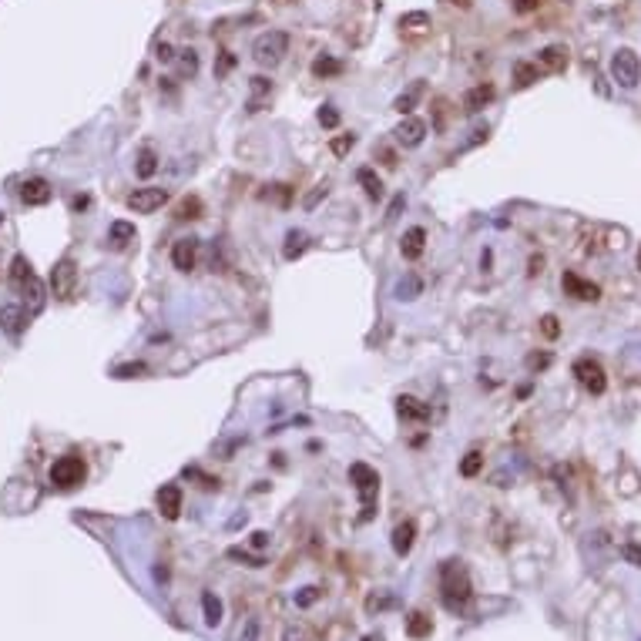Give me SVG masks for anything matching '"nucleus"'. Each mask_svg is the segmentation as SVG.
<instances>
[{
	"mask_svg": "<svg viewBox=\"0 0 641 641\" xmlns=\"http://www.w3.org/2000/svg\"><path fill=\"white\" fill-rule=\"evenodd\" d=\"M406 635H410L413 641L430 638V635H433V621H430V615H423V611H413V615L406 618Z\"/></svg>",
	"mask_w": 641,
	"mask_h": 641,
	"instance_id": "nucleus-21",
	"label": "nucleus"
},
{
	"mask_svg": "<svg viewBox=\"0 0 641 641\" xmlns=\"http://www.w3.org/2000/svg\"><path fill=\"white\" fill-rule=\"evenodd\" d=\"M416 292H420V282H416L413 275H410L406 282H400V285H396V296H400V299H413Z\"/></svg>",
	"mask_w": 641,
	"mask_h": 641,
	"instance_id": "nucleus-38",
	"label": "nucleus"
},
{
	"mask_svg": "<svg viewBox=\"0 0 641 641\" xmlns=\"http://www.w3.org/2000/svg\"><path fill=\"white\" fill-rule=\"evenodd\" d=\"M51 185L44 179H27L24 185H21V202L24 205H48L51 202Z\"/></svg>",
	"mask_w": 641,
	"mask_h": 641,
	"instance_id": "nucleus-13",
	"label": "nucleus"
},
{
	"mask_svg": "<svg viewBox=\"0 0 641 641\" xmlns=\"http://www.w3.org/2000/svg\"><path fill=\"white\" fill-rule=\"evenodd\" d=\"M514 81H517V88H531L537 81V68L527 64V60H517L514 64Z\"/></svg>",
	"mask_w": 641,
	"mask_h": 641,
	"instance_id": "nucleus-30",
	"label": "nucleus"
},
{
	"mask_svg": "<svg viewBox=\"0 0 641 641\" xmlns=\"http://www.w3.org/2000/svg\"><path fill=\"white\" fill-rule=\"evenodd\" d=\"M165 202H168V191L165 189H134L128 195V208H131V212H138V215L158 212Z\"/></svg>",
	"mask_w": 641,
	"mask_h": 641,
	"instance_id": "nucleus-8",
	"label": "nucleus"
},
{
	"mask_svg": "<svg viewBox=\"0 0 641 641\" xmlns=\"http://www.w3.org/2000/svg\"><path fill=\"white\" fill-rule=\"evenodd\" d=\"M279 4H285V0H279Z\"/></svg>",
	"mask_w": 641,
	"mask_h": 641,
	"instance_id": "nucleus-57",
	"label": "nucleus"
},
{
	"mask_svg": "<svg viewBox=\"0 0 641 641\" xmlns=\"http://www.w3.org/2000/svg\"><path fill=\"white\" fill-rule=\"evenodd\" d=\"M349 480L356 484V494L359 500H363V521H369L373 517V500H376V494H380V474L373 470V467H366V463H353L349 467Z\"/></svg>",
	"mask_w": 641,
	"mask_h": 641,
	"instance_id": "nucleus-3",
	"label": "nucleus"
},
{
	"mask_svg": "<svg viewBox=\"0 0 641 641\" xmlns=\"http://www.w3.org/2000/svg\"><path fill=\"white\" fill-rule=\"evenodd\" d=\"M356 144V134H339V138H333L329 142V148H333L336 158H343V154H349V148Z\"/></svg>",
	"mask_w": 641,
	"mask_h": 641,
	"instance_id": "nucleus-35",
	"label": "nucleus"
},
{
	"mask_svg": "<svg viewBox=\"0 0 641 641\" xmlns=\"http://www.w3.org/2000/svg\"><path fill=\"white\" fill-rule=\"evenodd\" d=\"M255 635H259V621H249V628H245L242 641H255Z\"/></svg>",
	"mask_w": 641,
	"mask_h": 641,
	"instance_id": "nucleus-51",
	"label": "nucleus"
},
{
	"mask_svg": "<svg viewBox=\"0 0 641 641\" xmlns=\"http://www.w3.org/2000/svg\"><path fill=\"white\" fill-rule=\"evenodd\" d=\"M541 333H544L547 339H558V333H561L558 316H544V319H541Z\"/></svg>",
	"mask_w": 641,
	"mask_h": 641,
	"instance_id": "nucleus-39",
	"label": "nucleus"
},
{
	"mask_svg": "<svg viewBox=\"0 0 641 641\" xmlns=\"http://www.w3.org/2000/svg\"><path fill=\"white\" fill-rule=\"evenodd\" d=\"M154 171H158V154H154L152 148H144V152L138 154V175H142V179H152Z\"/></svg>",
	"mask_w": 641,
	"mask_h": 641,
	"instance_id": "nucleus-33",
	"label": "nucleus"
},
{
	"mask_svg": "<svg viewBox=\"0 0 641 641\" xmlns=\"http://www.w3.org/2000/svg\"><path fill=\"white\" fill-rule=\"evenodd\" d=\"M269 91H272V81H269V78H252V95L255 97H262V95H269Z\"/></svg>",
	"mask_w": 641,
	"mask_h": 641,
	"instance_id": "nucleus-43",
	"label": "nucleus"
},
{
	"mask_svg": "<svg viewBox=\"0 0 641 641\" xmlns=\"http://www.w3.org/2000/svg\"><path fill=\"white\" fill-rule=\"evenodd\" d=\"M107 242H111L115 249L131 245V242H134V226H131V222H111V228H107Z\"/></svg>",
	"mask_w": 641,
	"mask_h": 641,
	"instance_id": "nucleus-24",
	"label": "nucleus"
},
{
	"mask_svg": "<svg viewBox=\"0 0 641 641\" xmlns=\"http://www.w3.org/2000/svg\"><path fill=\"white\" fill-rule=\"evenodd\" d=\"M484 470V453L480 450H470L467 457H463V463H460V474L463 477H477Z\"/></svg>",
	"mask_w": 641,
	"mask_h": 641,
	"instance_id": "nucleus-32",
	"label": "nucleus"
},
{
	"mask_svg": "<svg viewBox=\"0 0 641 641\" xmlns=\"http://www.w3.org/2000/svg\"><path fill=\"white\" fill-rule=\"evenodd\" d=\"M413 537H416V524L413 521H403V524H396L393 527V551L403 558V554H410V547H413Z\"/></svg>",
	"mask_w": 641,
	"mask_h": 641,
	"instance_id": "nucleus-19",
	"label": "nucleus"
},
{
	"mask_svg": "<svg viewBox=\"0 0 641 641\" xmlns=\"http://www.w3.org/2000/svg\"><path fill=\"white\" fill-rule=\"evenodd\" d=\"M494 95H497L494 84H477V88H470V91L463 95V111H467V115H477L480 107H487L490 101H494Z\"/></svg>",
	"mask_w": 641,
	"mask_h": 641,
	"instance_id": "nucleus-15",
	"label": "nucleus"
},
{
	"mask_svg": "<svg viewBox=\"0 0 641 641\" xmlns=\"http://www.w3.org/2000/svg\"><path fill=\"white\" fill-rule=\"evenodd\" d=\"M0 329L11 339H21V333L27 329V312L21 306H0Z\"/></svg>",
	"mask_w": 641,
	"mask_h": 641,
	"instance_id": "nucleus-12",
	"label": "nucleus"
},
{
	"mask_svg": "<svg viewBox=\"0 0 641 641\" xmlns=\"http://www.w3.org/2000/svg\"><path fill=\"white\" fill-rule=\"evenodd\" d=\"M537 58H541V64H544L547 71H561V68L568 64V48H564V44H551V48H544Z\"/></svg>",
	"mask_w": 641,
	"mask_h": 641,
	"instance_id": "nucleus-22",
	"label": "nucleus"
},
{
	"mask_svg": "<svg viewBox=\"0 0 641 641\" xmlns=\"http://www.w3.org/2000/svg\"><path fill=\"white\" fill-rule=\"evenodd\" d=\"M621 554H625V561H628V564H635V568H641V547H635V544H625V547H621Z\"/></svg>",
	"mask_w": 641,
	"mask_h": 641,
	"instance_id": "nucleus-44",
	"label": "nucleus"
},
{
	"mask_svg": "<svg viewBox=\"0 0 641 641\" xmlns=\"http://www.w3.org/2000/svg\"><path fill=\"white\" fill-rule=\"evenodd\" d=\"M0 226H4V212H0Z\"/></svg>",
	"mask_w": 641,
	"mask_h": 641,
	"instance_id": "nucleus-56",
	"label": "nucleus"
},
{
	"mask_svg": "<svg viewBox=\"0 0 641 641\" xmlns=\"http://www.w3.org/2000/svg\"><path fill=\"white\" fill-rule=\"evenodd\" d=\"M430 31V14L427 11H410L400 17V34L406 37H420Z\"/></svg>",
	"mask_w": 641,
	"mask_h": 641,
	"instance_id": "nucleus-17",
	"label": "nucleus"
},
{
	"mask_svg": "<svg viewBox=\"0 0 641 641\" xmlns=\"http://www.w3.org/2000/svg\"><path fill=\"white\" fill-rule=\"evenodd\" d=\"M312 74L316 78H339L343 74V60H336V58H329V54H319V58L312 60Z\"/></svg>",
	"mask_w": 641,
	"mask_h": 641,
	"instance_id": "nucleus-25",
	"label": "nucleus"
},
{
	"mask_svg": "<svg viewBox=\"0 0 641 641\" xmlns=\"http://www.w3.org/2000/svg\"><path fill=\"white\" fill-rule=\"evenodd\" d=\"M551 366V356H547V353H531V356H527V369H531V373H534V369H547Z\"/></svg>",
	"mask_w": 641,
	"mask_h": 641,
	"instance_id": "nucleus-42",
	"label": "nucleus"
},
{
	"mask_svg": "<svg viewBox=\"0 0 641 641\" xmlns=\"http://www.w3.org/2000/svg\"><path fill=\"white\" fill-rule=\"evenodd\" d=\"M420 97H423V81L410 84V88H406L403 95H400V97H396V101H393V107H396L400 115H410V111H413V107H416V101H420Z\"/></svg>",
	"mask_w": 641,
	"mask_h": 641,
	"instance_id": "nucleus-26",
	"label": "nucleus"
},
{
	"mask_svg": "<svg viewBox=\"0 0 641 641\" xmlns=\"http://www.w3.org/2000/svg\"><path fill=\"white\" fill-rule=\"evenodd\" d=\"M158 58L171 60V58H175V48H171V44H158Z\"/></svg>",
	"mask_w": 641,
	"mask_h": 641,
	"instance_id": "nucleus-48",
	"label": "nucleus"
},
{
	"mask_svg": "<svg viewBox=\"0 0 641 641\" xmlns=\"http://www.w3.org/2000/svg\"><path fill=\"white\" fill-rule=\"evenodd\" d=\"M423 245H427V232L420 226L406 228L403 238H400V252H403V259H420L423 255Z\"/></svg>",
	"mask_w": 641,
	"mask_h": 641,
	"instance_id": "nucleus-16",
	"label": "nucleus"
},
{
	"mask_svg": "<svg viewBox=\"0 0 641 641\" xmlns=\"http://www.w3.org/2000/svg\"><path fill=\"white\" fill-rule=\"evenodd\" d=\"M285 54H289V34L285 31H265L252 44V58L259 60L262 68H275Z\"/></svg>",
	"mask_w": 641,
	"mask_h": 641,
	"instance_id": "nucleus-2",
	"label": "nucleus"
},
{
	"mask_svg": "<svg viewBox=\"0 0 641 641\" xmlns=\"http://www.w3.org/2000/svg\"><path fill=\"white\" fill-rule=\"evenodd\" d=\"M541 265H544V255H534V259H531V269H527V272H531V275H541V272H544Z\"/></svg>",
	"mask_w": 641,
	"mask_h": 641,
	"instance_id": "nucleus-50",
	"label": "nucleus"
},
{
	"mask_svg": "<svg viewBox=\"0 0 641 641\" xmlns=\"http://www.w3.org/2000/svg\"><path fill=\"white\" fill-rule=\"evenodd\" d=\"M84 474H88V467L78 453H64L51 463V484L58 490H74L78 484H84Z\"/></svg>",
	"mask_w": 641,
	"mask_h": 641,
	"instance_id": "nucleus-4",
	"label": "nucleus"
},
{
	"mask_svg": "<svg viewBox=\"0 0 641 641\" xmlns=\"http://www.w3.org/2000/svg\"><path fill=\"white\" fill-rule=\"evenodd\" d=\"M319 125L322 128H336V125H339V111H336L333 105H322L319 107Z\"/></svg>",
	"mask_w": 641,
	"mask_h": 641,
	"instance_id": "nucleus-37",
	"label": "nucleus"
},
{
	"mask_svg": "<svg viewBox=\"0 0 641 641\" xmlns=\"http://www.w3.org/2000/svg\"><path fill=\"white\" fill-rule=\"evenodd\" d=\"M611 78H615L621 88H635V84L641 81V60L631 48L615 51V58H611Z\"/></svg>",
	"mask_w": 641,
	"mask_h": 641,
	"instance_id": "nucleus-5",
	"label": "nucleus"
},
{
	"mask_svg": "<svg viewBox=\"0 0 641 641\" xmlns=\"http://www.w3.org/2000/svg\"><path fill=\"white\" fill-rule=\"evenodd\" d=\"M396 413L403 416V420H416V423H423V420H430V406L420 403L416 396H400V400H396Z\"/></svg>",
	"mask_w": 641,
	"mask_h": 641,
	"instance_id": "nucleus-18",
	"label": "nucleus"
},
{
	"mask_svg": "<svg viewBox=\"0 0 641 641\" xmlns=\"http://www.w3.org/2000/svg\"><path fill=\"white\" fill-rule=\"evenodd\" d=\"M400 208H403V195H400V198H393V205H390V212H386V218H393V215L400 212Z\"/></svg>",
	"mask_w": 641,
	"mask_h": 641,
	"instance_id": "nucleus-53",
	"label": "nucleus"
},
{
	"mask_svg": "<svg viewBox=\"0 0 641 641\" xmlns=\"http://www.w3.org/2000/svg\"><path fill=\"white\" fill-rule=\"evenodd\" d=\"M440 591H443V601L447 608H463L470 601V574L463 568V561H443V568H440Z\"/></svg>",
	"mask_w": 641,
	"mask_h": 641,
	"instance_id": "nucleus-1",
	"label": "nucleus"
},
{
	"mask_svg": "<svg viewBox=\"0 0 641 641\" xmlns=\"http://www.w3.org/2000/svg\"><path fill=\"white\" fill-rule=\"evenodd\" d=\"M202 611H205V625H212L215 628V625L222 621V601H218L212 591L202 594Z\"/></svg>",
	"mask_w": 641,
	"mask_h": 641,
	"instance_id": "nucleus-28",
	"label": "nucleus"
},
{
	"mask_svg": "<svg viewBox=\"0 0 641 641\" xmlns=\"http://www.w3.org/2000/svg\"><path fill=\"white\" fill-rule=\"evenodd\" d=\"M316 598H319V588H302L296 601H299V605H302V608H309V605H312V601H316Z\"/></svg>",
	"mask_w": 641,
	"mask_h": 641,
	"instance_id": "nucleus-45",
	"label": "nucleus"
},
{
	"mask_svg": "<svg viewBox=\"0 0 641 641\" xmlns=\"http://www.w3.org/2000/svg\"><path fill=\"white\" fill-rule=\"evenodd\" d=\"M195 262H198V238H179L171 245V265L179 272H191Z\"/></svg>",
	"mask_w": 641,
	"mask_h": 641,
	"instance_id": "nucleus-10",
	"label": "nucleus"
},
{
	"mask_svg": "<svg viewBox=\"0 0 641 641\" xmlns=\"http://www.w3.org/2000/svg\"><path fill=\"white\" fill-rule=\"evenodd\" d=\"M88 205H91V198H88V195H78V198L71 202V208H74V212H84Z\"/></svg>",
	"mask_w": 641,
	"mask_h": 641,
	"instance_id": "nucleus-49",
	"label": "nucleus"
},
{
	"mask_svg": "<svg viewBox=\"0 0 641 641\" xmlns=\"http://www.w3.org/2000/svg\"><path fill=\"white\" fill-rule=\"evenodd\" d=\"M544 0H514V11L517 14H531V11H537Z\"/></svg>",
	"mask_w": 641,
	"mask_h": 641,
	"instance_id": "nucleus-46",
	"label": "nucleus"
},
{
	"mask_svg": "<svg viewBox=\"0 0 641 641\" xmlns=\"http://www.w3.org/2000/svg\"><path fill=\"white\" fill-rule=\"evenodd\" d=\"M638 269H641V249H638Z\"/></svg>",
	"mask_w": 641,
	"mask_h": 641,
	"instance_id": "nucleus-55",
	"label": "nucleus"
},
{
	"mask_svg": "<svg viewBox=\"0 0 641 641\" xmlns=\"http://www.w3.org/2000/svg\"><path fill=\"white\" fill-rule=\"evenodd\" d=\"M181 71L185 74L198 71V54H195V51H181Z\"/></svg>",
	"mask_w": 641,
	"mask_h": 641,
	"instance_id": "nucleus-41",
	"label": "nucleus"
},
{
	"mask_svg": "<svg viewBox=\"0 0 641 641\" xmlns=\"http://www.w3.org/2000/svg\"><path fill=\"white\" fill-rule=\"evenodd\" d=\"M232 68H235V54H232V51H222L218 60H215V78H226Z\"/></svg>",
	"mask_w": 641,
	"mask_h": 641,
	"instance_id": "nucleus-36",
	"label": "nucleus"
},
{
	"mask_svg": "<svg viewBox=\"0 0 641 641\" xmlns=\"http://www.w3.org/2000/svg\"><path fill=\"white\" fill-rule=\"evenodd\" d=\"M443 4H453V7H460V11H467V7H470V0H443Z\"/></svg>",
	"mask_w": 641,
	"mask_h": 641,
	"instance_id": "nucleus-54",
	"label": "nucleus"
},
{
	"mask_svg": "<svg viewBox=\"0 0 641 641\" xmlns=\"http://www.w3.org/2000/svg\"><path fill=\"white\" fill-rule=\"evenodd\" d=\"M21 289H24L27 302H31V312H41V309H44V285H41V279H37V275H31V279H27Z\"/></svg>",
	"mask_w": 641,
	"mask_h": 641,
	"instance_id": "nucleus-27",
	"label": "nucleus"
},
{
	"mask_svg": "<svg viewBox=\"0 0 641 641\" xmlns=\"http://www.w3.org/2000/svg\"><path fill=\"white\" fill-rule=\"evenodd\" d=\"M393 134H396V142L403 144V148H416V144L427 138V121H423V118H410V115H406V118L393 128Z\"/></svg>",
	"mask_w": 641,
	"mask_h": 641,
	"instance_id": "nucleus-9",
	"label": "nucleus"
},
{
	"mask_svg": "<svg viewBox=\"0 0 641 641\" xmlns=\"http://www.w3.org/2000/svg\"><path fill=\"white\" fill-rule=\"evenodd\" d=\"M574 376H578V383H581L588 393H594V396H601V393L608 390V376L598 359H588V356L578 359V363H574Z\"/></svg>",
	"mask_w": 641,
	"mask_h": 641,
	"instance_id": "nucleus-7",
	"label": "nucleus"
},
{
	"mask_svg": "<svg viewBox=\"0 0 641 641\" xmlns=\"http://www.w3.org/2000/svg\"><path fill=\"white\" fill-rule=\"evenodd\" d=\"M306 249H309V235H306V232H302V228H289V232H285V245H282L285 259L296 262Z\"/></svg>",
	"mask_w": 641,
	"mask_h": 641,
	"instance_id": "nucleus-20",
	"label": "nucleus"
},
{
	"mask_svg": "<svg viewBox=\"0 0 641 641\" xmlns=\"http://www.w3.org/2000/svg\"><path fill=\"white\" fill-rule=\"evenodd\" d=\"M326 191H329V185H316V189L306 195V202H302V205H306V208H316V205L326 198Z\"/></svg>",
	"mask_w": 641,
	"mask_h": 641,
	"instance_id": "nucleus-40",
	"label": "nucleus"
},
{
	"mask_svg": "<svg viewBox=\"0 0 641 641\" xmlns=\"http://www.w3.org/2000/svg\"><path fill=\"white\" fill-rule=\"evenodd\" d=\"M356 181L363 185V191H366V198H383V181H380V175L373 171V168H359L356 171Z\"/></svg>",
	"mask_w": 641,
	"mask_h": 641,
	"instance_id": "nucleus-23",
	"label": "nucleus"
},
{
	"mask_svg": "<svg viewBox=\"0 0 641 641\" xmlns=\"http://www.w3.org/2000/svg\"><path fill=\"white\" fill-rule=\"evenodd\" d=\"M561 285H564V292H568V296L581 299V302H598V299H601V289H598L594 282H588V279H581L578 272H564Z\"/></svg>",
	"mask_w": 641,
	"mask_h": 641,
	"instance_id": "nucleus-11",
	"label": "nucleus"
},
{
	"mask_svg": "<svg viewBox=\"0 0 641 641\" xmlns=\"http://www.w3.org/2000/svg\"><path fill=\"white\" fill-rule=\"evenodd\" d=\"M144 373H148L144 363H125V366L115 369V376H118V380H134V376H144Z\"/></svg>",
	"mask_w": 641,
	"mask_h": 641,
	"instance_id": "nucleus-34",
	"label": "nucleus"
},
{
	"mask_svg": "<svg viewBox=\"0 0 641 641\" xmlns=\"http://www.w3.org/2000/svg\"><path fill=\"white\" fill-rule=\"evenodd\" d=\"M51 292L60 302H71L74 292H78V269H74L71 259H60L54 269H51Z\"/></svg>",
	"mask_w": 641,
	"mask_h": 641,
	"instance_id": "nucleus-6",
	"label": "nucleus"
},
{
	"mask_svg": "<svg viewBox=\"0 0 641 641\" xmlns=\"http://www.w3.org/2000/svg\"><path fill=\"white\" fill-rule=\"evenodd\" d=\"M34 275V269H31V262L24 259V255H14V262H11V282L14 285H24L27 279Z\"/></svg>",
	"mask_w": 641,
	"mask_h": 641,
	"instance_id": "nucleus-29",
	"label": "nucleus"
},
{
	"mask_svg": "<svg viewBox=\"0 0 641 641\" xmlns=\"http://www.w3.org/2000/svg\"><path fill=\"white\" fill-rule=\"evenodd\" d=\"M202 198L198 195H185L179 202V218H202Z\"/></svg>",
	"mask_w": 641,
	"mask_h": 641,
	"instance_id": "nucleus-31",
	"label": "nucleus"
},
{
	"mask_svg": "<svg viewBox=\"0 0 641 641\" xmlns=\"http://www.w3.org/2000/svg\"><path fill=\"white\" fill-rule=\"evenodd\" d=\"M285 641H312V638H309V631H306V628L292 625V628H285Z\"/></svg>",
	"mask_w": 641,
	"mask_h": 641,
	"instance_id": "nucleus-47",
	"label": "nucleus"
},
{
	"mask_svg": "<svg viewBox=\"0 0 641 641\" xmlns=\"http://www.w3.org/2000/svg\"><path fill=\"white\" fill-rule=\"evenodd\" d=\"M158 511L165 514L168 521H175L181 514V487L179 484H165V487L158 490Z\"/></svg>",
	"mask_w": 641,
	"mask_h": 641,
	"instance_id": "nucleus-14",
	"label": "nucleus"
},
{
	"mask_svg": "<svg viewBox=\"0 0 641 641\" xmlns=\"http://www.w3.org/2000/svg\"><path fill=\"white\" fill-rule=\"evenodd\" d=\"M252 544H255V547H265V544H269V534H265V531H255V534H252Z\"/></svg>",
	"mask_w": 641,
	"mask_h": 641,
	"instance_id": "nucleus-52",
	"label": "nucleus"
}]
</instances>
